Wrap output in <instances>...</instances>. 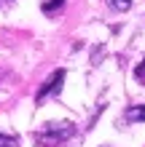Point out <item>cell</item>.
<instances>
[{
    "label": "cell",
    "mask_w": 145,
    "mask_h": 147,
    "mask_svg": "<svg viewBox=\"0 0 145 147\" xmlns=\"http://www.w3.org/2000/svg\"><path fill=\"white\" fill-rule=\"evenodd\" d=\"M62 80H65V70H57V72L51 75V78H48V80H46L43 86H40V91L35 94V102L40 105V102H43L46 96H51V94H57L59 88H62Z\"/></svg>",
    "instance_id": "cell-2"
},
{
    "label": "cell",
    "mask_w": 145,
    "mask_h": 147,
    "mask_svg": "<svg viewBox=\"0 0 145 147\" xmlns=\"http://www.w3.org/2000/svg\"><path fill=\"white\" fill-rule=\"evenodd\" d=\"M110 5H113L116 11H126V8L132 5V0H110Z\"/></svg>",
    "instance_id": "cell-6"
},
{
    "label": "cell",
    "mask_w": 145,
    "mask_h": 147,
    "mask_svg": "<svg viewBox=\"0 0 145 147\" xmlns=\"http://www.w3.org/2000/svg\"><path fill=\"white\" fill-rule=\"evenodd\" d=\"M137 78H140V83H145V62H142V67L137 70Z\"/></svg>",
    "instance_id": "cell-7"
},
{
    "label": "cell",
    "mask_w": 145,
    "mask_h": 147,
    "mask_svg": "<svg viewBox=\"0 0 145 147\" xmlns=\"http://www.w3.org/2000/svg\"><path fill=\"white\" fill-rule=\"evenodd\" d=\"M62 5H65V0H46V3H43V11L46 13H57Z\"/></svg>",
    "instance_id": "cell-4"
},
{
    "label": "cell",
    "mask_w": 145,
    "mask_h": 147,
    "mask_svg": "<svg viewBox=\"0 0 145 147\" xmlns=\"http://www.w3.org/2000/svg\"><path fill=\"white\" fill-rule=\"evenodd\" d=\"M124 118L129 120V123H142L145 120V105H137V107H129L124 112Z\"/></svg>",
    "instance_id": "cell-3"
},
{
    "label": "cell",
    "mask_w": 145,
    "mask_h": 147,
    "mask_svg": "<svg viewBox=\"0 0 145 147\" xmlns=\"http://www.w3.org/2000/svg\"><path fill=\"white\" fill-rule=\"evenodd\" d=\"M73 134H75L73 123H48V126H43V131L35 134V142L40 147H59V144H65L70 139Z\"/></svg>",
    "instance_id": "cell-1"
},
{
    "label": "cell",
    "mask_w": 145,
    "mask_h": 147,
    "mask_svg": "<svg viewBox=\"0 0 145 147\" xmlns=\"http://www.w3.org/2000/svg\"><path fill=\"white\" fill-rule=\"evenodd\" d=\"M0 147H19V142H16V136H5V134H0Z\"/></svg>",
    "instance_id": "cell-5"
}]
</instances>
